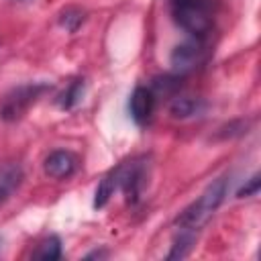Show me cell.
I'll return each instance as SVG.
<instances>
[{
    "instance_id": "cell-2",
    "label": "cell",
    "mask_w": 261,
    "mask_h": 261,
    "mask_svg": "<svg viewBox=\"0 0 261 261\" xmlns=\"http://www.w3.org/2000/svg\"><path fill=\"white\" fill-rule=\"evenodd\" d=\"M226 190H228V179L226 177H218L214 179L202 194L198 200H194L188 208H184V212L177 216L175 224L181 230H192L198 232L218 210V206L224 202L226 198Z\"/></svg>"
},
{
    "instance_id": "cell-14",
    "label": "cell",
    "mask_w": 261,
    "mask_h": 261,
    "mask_svg": "<svg viewBox=\"0 0 261 261\" xmlns=\"http://www.w3.org/2000/svg\"><path fill=\"white\" fill-rule=\"evenodd\" d=\"M259 188H261V179H259V173H255L239 192H237V196L239 198H251V196H257L259 194Z\"/></svg>"
},
{
    "instance_id": "cell-5",
    "label": "cell",
    "mask_w": 261,
    "mask_h": 261,
    "mask_svg": "<svg viewBox=\"0 0 261 261\" xmlns=\"http://www.w3.org/2000/svg\"><path fill=\"white\" fill-rule=\"evenodd\" d=\"M206 59V47L202 43V39H190L184 41L179 45H175V49L169 55V65L173 75H186L190 71H194L196 67H200Z\"/></svg>"
},
{
    "instance_id": "cell-13",
    "label": "cell",
    "mask_w": 261,
    "mask_h": 261,
    "mask_svg": "<svg viewBox=\"0 0 261 261\" xmlns=\"http://www.w3.org/2000/svg\"><path fill=\"white\" fill-rule=\"evenodd\" d=\"M84 20H86V12L77 6H67L65 10L59 12V24L69 33H75Z\"/></svg>"
},
{
    "instance_id": "cell-3",
    "label": "cell",
    "mask_w": 261,
    "mask_h": 261,
    "mask_svg": "<svg viewBox=\"0 0 261 261\" xmlns=\"http://www.w3.org/2000/svg\"><path fill=\"white\" fill-rule=\"evenodd\" d=\"M49 90L51 84L47 82H29L10 88L0 96V120L4 122L20 120L31 110V106H35Z\"/></svg>"
},
{
    "instance_id": "cell-12",
    "label": "cell",
    "mask_w": 261,
    "mask_h": 261,
    "mask_svg": "<svg viewBox=\"0 0 261 261\" xmlns=\"http://www.w3.org/2000/svg\"><path fill=\"white\" fill-rule=\"evenodd\" d=\"M35 259H43V261H55L61 257V241L57 237H49L45 241L39 243V247L33 251Z\"/></svg>"
},
{
    "instance_id": "cell-10",
    "label": "cell",
    "mask_w": 261,
    "mask_h": 261,
    "mask_svg": "<svg viewBox=\"0 0 261 261\" xmlns=\"http://www.w3.org/2000/svg\"><path fill=\"white\" fill-rule=\"evenodd\" d=\"M82 98H84V80H75V82H71V84L63 90V94L57 98V104H59V108H63V110H71V108H75V106L82 102Z\"/></svg>"
},
{
    "instance_id": "cell-1",
    "label": "cell",
    "mask_w": 261,
    "mask_h": 261,
    "mask_svg": "<svg viewBox=\"0 0 261 261\" xmlns=\"http://www.w3.org/2000/svg\"><path fill=\"white\" fill-rule=\"evenodd\" d=\"M147 181V163L143 157L139 159H133V161H126L122 165H118L116 169H112L98 186L96 190V198H94V206L96 208H102L110 196L120 190L126 200L130 202H137L141 192H143V186Z\"/></svg>"
},
{
    "instance_id": "cell-11",
    "label": "cell",
    "mask_w": 261,
    "mask_h": 261,
    "mask_svg": "<svg viewBox=\"0 0 261 261\" xmlns=\"http://www.w3.org/2000/svg\"><path fill=\"white\" fill-rule=\"evenodd\" d=\"M194 241H196V232H192V230H181V228H179V234L175 237L173 247H171V251H169L167 257H169V259H181V257H186V255L192 251Z\"/></svg>"
},
{
    "instance_id": "cell-7",
    "label": "cell",
    "mask_w": 261,
    "mask_h": 261,
    "mask_svg": "<svg viewBox=\"0 0 261 261\" xmlns=\"http://www.w3.org/2000/svg\"><path fill=\"white\" fill-rule=\"evenodd\" d=\"M155 94L151 92V88L147 86H137L130 94V100H128V112H130V118L137 122V124H147L149 118L153 116V110H155Z\"/></svg>"
},
{
    "instance_id": "cell-9",
    "label": "cell",
    "mask_w": 261,
    "mask_h": 261,
    "mask_svg": "<svg viewBox=\"0 0 261 261\" xmlns=\"http://www.w3.org/2000/svg\"><path fill=\"white\" fill-rule=\"evenodd\" d=\"M204 110V102L200 98H192V96H175L169 102V114L173 118H192L202 114Z\"/></svg>"
},
{
    "instance_id": "cell-6",
    "label": "cell",
    "mask_w": 261,
    "mask_h": 261,
    "mask_svg": "<svg viewBox=\"0 0 261 261\" xmlns=\"http://www.w3.org/2000/svg\"><path fill=\"white\" fill-rule=\"evenodd\" d=\"M77 167H80L77 155L71 151H65V149H57V151L49 153L43 163L45 175H49L53 179H67L77 171Z\"/></svg>"
},
{
    "instance_id": "cell-8",
    "label": "cell",
    "mask_w": 261,
    "mask_h": 261,
    "mask_svg": "<svg viewBox=\"0 0 261 261\" xmlns=\"http://www.w3.org/2000/svg\"><path fill=\"white\" fill-rule=\"evenodd\" d=\"M24 179V171L20 167V163H4L0 165V208L12 198V194L20 188Z\"/></svg>"
},
{
    "instance_id": "cell-4",
    "label": "cell",
    "mask_w": 261,
    "mask_h": 261,
    "mask_svg": "<svg viewBox=\"0 0 261 261\" xmlns=\"http://www.w3.org/2000/svg\"><path fill=\"white\" fill-rule=\"evenodd\" d=\"M171 16L181 31L196 39H204L212 29V14L204 0H173Z\"/></svg>"
}]
</instances>
